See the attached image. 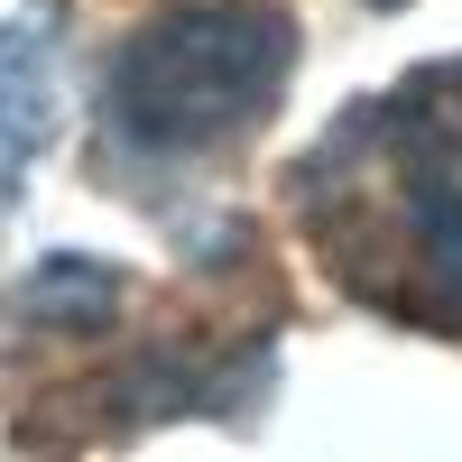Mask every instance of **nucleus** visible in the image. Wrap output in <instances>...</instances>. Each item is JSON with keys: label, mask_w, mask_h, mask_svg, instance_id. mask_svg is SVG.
Listing matches in <instances>:
<instances>
[{"label": "nucleus", "mask_w": 462, "mask_h": 462, "mask_svg": "<svg viewBox=\"0 0 462 462\" xmlns=\"http://www.w3.org/2000/svg\"><path fill=\"white\" fill-rule=\"evenodd\" d=\"M305 250L379 315L462 342V56L342 111L287 176Z\"/></svg>", "instance_id": "1"}, {"label": "nucleus", "mask_w": 462, "mask_h": 462, "mask_svg": "<svg viewBox=\"0 0 462 462\" xmlns=\"http://www.w3.org/2000/svg\"><path fill=\"white\" fill-rule=\"evenodd\" d=\"M296 74V19L268 0H176L102 65V167L176 176L241 148Z\"/></svg>", "instance_id": "2"}, {"label": "nucleus", "mask_w": 462, "mask_h": 462, "mask_svg": "<svg viewBox=\"0 0 462 462\" xmlns=\"http://www.w3.org/2000/svg\"><path fill=\"white\" fill-rule=\"evenodd\" d=\"M56 130V19H0V213Z\"/></svg>", "instance_id": "3"}, {"label": "nucleus", "mask_w": 462, "mask_h": 462, "mask_svg": "<svg viewBox=\"0 0 462 462\" xmlns=\"http://www.w3.org/2000/svg\"><path fill=\"white\" fill-rule=\"evenodd\" d=\"M19 315L37 333H102L121 315V268L111 259H37L19 287Z\"/></svg>", "instance_id": "4"}, {"label": "nucleus", "mask_w": 462, "mask_h": 462, "mask_svg": "<svg viewBox=\"0 0 462 462\" xmlns=\"http://www.w3.org/2000/svg\"><path fill=\"white\" fill-rule=\"evenodd\" d=\"M379 10H389V0H379Z\"/></svg>", "instance_id": "5"}]
</instances>
